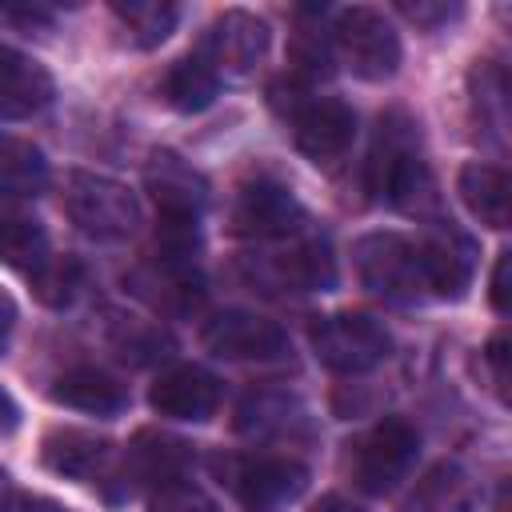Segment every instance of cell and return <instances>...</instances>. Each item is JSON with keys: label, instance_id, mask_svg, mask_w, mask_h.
Wrapping results in <instances>:
<instances>
[{"label": "cell", "instance_id": "52a82bcc", "mask_svg": "<svg viewBox=\"0 0 512 512\" xmlns=\"http://www.w3.org/2000/svg\"><path fill=\"white\" fill-rule=\"evenodd\" d=\"M312 352L324 368L340 376H360L388 360L392 336L380 320L364 312H332L312 324Z\"/></svg>", "mask_w": 512, "mask_h": 512}, {"label": "cell", "instance_id": "7402d4cb", "mask_svg": "<svg viewBox=\"0 0 512 512\" xmlns=\"http://www.w3.org/2000/svg\"><path fill=\"white\" fill-rule=\"evenodd\" d=\"M48 184V160L32 140L0 132V196H36Z\"/></svg>", "mask_w": 512, "mask_h": 512}, {"label": "cell", "instance_id": "9c48e42d", "mask_svg": "<svg viewBox=\"0 0 512 512\" xmlns=\"http://www.w3.org/2000/svg\"><path fill=\"white\" fill-rule=\"evenodd\" d=\"M204 348L220 360H236V364H280L292 356V340L288 332L268 320V316H256V312H244V308H228V312H216L208 324H204Z\"/></svg>", "mask_w": 512, "mask_h": 512}, {"label": "cell", "instance_id": "cb8c5ba5", "mask_svg": "<svg viewBox=\"0 0 512 512\" xmlns=\"http://www.w3.org/2000/svg\"><path fill=\"white\" fill-rule=\"evenodd\" d=\"M112 16L124 24L136 48L164 44L180 24V4L172 0H112Z\"/></svg>", "mask_w": 512, "mask_h": 512}, {"label": "cell", "instance_id": "d590c367", "mask_svg": "<svg viewBox=\"0 0 512 512\" xmlns=\"http://www.w3.org/2000/svg\"><path fill=\"white\" fill-rule=\"evenodd\" d=\"M20 424V408H16V400L0 388V432H12Z\"/></svg>", "mask_w": 512, "mask_h": 512}, {"label": "cell", "instance_id": "2e32d148", "mask_svg": "<svg viewBox=\"0 0 512 512\" xmlns=\"http://www.w3.org/2000/svg\"><path fill=\"white\" fill-rule=\"evenodd\" d=\"M236 432L260 444L308 436V408L288 388H252L236 404Z\"/></svg>", "mask_w": 512, "mask_h": 512}, {"label": "cell", "instance_id": "4dcf8cb0", "mask_svg": "<svg viewBox=\"0 0 512 512\" xmlns=\"http://www.w3.org/2000/svg\"><path fill=\"white\" fill-rule=\"evenodd\" d=\"M400 12L416 24V28H428V32H436L440 24H448V20H456L460 16V4H444V0H400Z\"/></svg>", "mask_w": 512, "mask_h": 512}, {"label": "cell", "instance_id": "8992f818", "mask_svg": "<svg viewBox=\"0 0 512 512\" xmlns=\"http://www.w3.org/2000/svg\"><path fill=\"white\" fill-rule=\"evenodd\" d=\"M416 456H420V432L408 420L388 416L348 444V472L360 492L384 496L412 472Z\"/></svg>", "mask_w": 512, "mask_h": 512}, {"label": "cell", "instance_id": "603a6c76", "mask_svg": "<svg viewBox=\"0 0 512 512\" xmlns=\"http://www.w3.org/2000/svg\"><path fill=\"white\" fill-rule=\"evenodd\" d=\"M216 92H220V76L196 56L176 60L160 80V96L176 112H204L216 100Z\"/></svg>", "mask_w": 512, "mask_h": 512}, {"label": "cell", "instance_id": "e575fe53", "mask_svg": "<svg viewBox=\"0 0 512 512\" xmlns=\"http://www.w3.org/2000/svg\"><path fill=\"white\" fill-rule=\"evenodd\" d=\"M8 512H68V508H60L56 500H44V496H12Z\"/></svg>", "mask_w": 512, "mask_h": 512}, {"label": "cell", "instance_id": "d6986e66", "mask_svg": "<svg viewBox=\"0 0 512 512\" xmlns=\"http://www.w3.org/2000/svg\"><path fill=\"white\" fill-rule=\"evenodd\" d=\"M40 460L64 480H96L112 460V444L88 428H52L40 444Z\"/></svg>", "mask_w": 512, "mask_h": 512}, {"label": "cell", "instance_id": "74e56055", "mask_svg": "<svg viewBox=\"0 0 512 512\" xmlns=\"http://www.w3.org/2000/svg\"><path fill=\"white\" fill-rule=\"evenodd\" d=\"M12 496H16V492H12V476H8L4 468H0V512H8V504H12Z\"/></svg>", "mask_w": 512, "mask_h": 512}, {"label": "cell", "instance_id": "5bb4252c", "mask_svg": "<svg viewBox=\"0 0 512 512\" xmlns=\"http://www.w3.org/2000/svg\"><path fill=\"white\" fill-rule=\"evenodd\" d=\"M416 248H420V268H424L428 296L460 300L464 288L472 284V272H476V244L460 228L436 224L424 240H416Z\"/></svg>", "mask_w": 512, "mask_h": 512}, {"label": "cell", "instance_id": "5b68a950", "mask_svg": "<svg viewBox=\"0 0 512 512\" xmlns=\"http://www.w3.org/2000/svg\"><path fill=\"white\" fill-rule=\"evenodd\" d=\"M356 276L360 284L388 300V304H416L428 296L424 288V268H420V248L416 240L400 232H368L352 248Z\"/></svg>", "mask_w": 512, "mask_h": 512}, {"label": "cell", "instance_id": "83f0119b", "mask_svg": "<svg viewBox=\"0 0 512 512\" xmlns=\"http://www.w3.org/2000/svg\"><path fill=\"white\" fill-rule=\"evenodd\" d=\"M28 284L44 308H68L84 288V268L72 256H48L40 268L28 272Z\"/></svg>", "mask_w": 512, "mask_h": 512}, {"label": "cell", "instance_id": "277c9868", "mask_svg": "<svg viewBox=\"0 0 512 512\" xmlns=\"http://www.w3.org/2000/svg\"><path fill=\"white\" fill-rule=\"evenodd\" d=\"M64 212L92 240H128L140 228V200L112 176L100 172H68L64 180Z\"/></svg>", "mask_w": 512, "mask_h": 512}, {"label": "cell", "instance_id": "44dd1931", "mask_svg": "<svg viewBox=\"0 0 512 512\" xmlns=\"http://www.w3.org/2000/svg\"><path fill=\"white\" fill-rule=\"evenodd\" d=\"M460 204L484 224V228H508V172L488 160H468L456 176Z\"/></svg>", "mask_w": 512, "mask_h": 512}, {"label": "cell", "instance_id": "3957f363", "mask_svg": "<svg viewBox=\"0 0 512 512\" xmlns=\"http://www.w3.org/2000/svg\"><path fill=\"white\" fill-rule=\"evenodd\" d=\"M328 40H332V52L360 80H388V76H396L400 56H404L400 32L392 28V20L380 8H368V4L340 8L332 16Z\"/></svg>", "mask_w": 512, "mask_h": 512}, {"label": "cell", "instance_id": "d4e9b609", "mask_svg": "<svg viewBox=\"0 0 512 512\" xmlns=\"http://www.w3.org/2000/svg\"><path fill=\"white\" fill-rule=\"evenodd\" d=\"M468 104H472V120L500 140L504 124H508V84H504V68L496 60H476L472 64V72H468Z\"/></svg>", "mask_w": 512, "mask_h": 512}, {"label": "cell", "instance_id": "8fae6325", "mask_svg": "<svg viewBox=\"0 0 512 512\" xmlns=\"http://www.w3.org/2000/svg\"><path fill=\"white\" fill-rule=\"evenodd\" d=\"M232 232L248 236V240H284L292 232H300L304 224V208L292 196L288 184L272 180V176H256L248 180L236 200H232Z\"/></svg>", "mask_w": 512, "mask_h": 512}, {"label": "cell", "instance_id": "ba28073f", "mask_svg": "<svg viewBox=\"0 0 512 512\" xmlns=\"http://www.w3.org/2000/svg\"><path fill=\"white\" fill-rule=\"evenodd\" d=\"M216 464L228 472V488L244 512H284L308 488V468L288 456H240Z\"/></svg>", "mask_w": 512, "mask_h": 512}, {"label": "cell", "instance_id": "6da1fadb", "mask_svg": "<svg viewBox=\"0 0 512 512\" xmlns=\"http://www.w3.org/2000/svg\"><path fill=\"white\" fill-rule=\"evenodd\" d=\"M368 192L400 212H424L432 204V172L420 152V124L404 108H388L376 124L368 152Z\"/></svg>", "mask_w": 512, "mask_h": 512}, {"label": "cell", "instance_id": "4316f807", "mask_svg": "<svg viewBox=\"0 0 512 512\" xmlns=\"http://www.w3.org/2000/svg\"><path fill=\"white\" fill-rule=\"evenodd\" d=\"M108 340L132 364H156L172 352V336L156 320H140V316H112Z\"/></svg>", "mask_w": 512, "mask_h": 512}, {"label": "cell", "instance_id": "484cf974", "mask_svg": "<svg viewBox=\"0 0 512 512\" xmlns=\"http://www.w3.org/2000/svg\"><path fill=\"white\" fill-rule=\"evenodd\" d=\"M48 232L36 216L20 212H0V264L16 272H32L48 260Z\"/></svg>", "mask_w": 512, "mask_h": 512}, {"label": "cell", "instance_id": "ffe728a7", "mask_svg": "<svg viewBox=\"0 0 512 512\" xmlns=\"http://www.w3.org/2000/svg\"><path fill=\"white\" fill-rule=\"evenodd\" d=\"M48 396L88 416H120L128 408V388L100 368H68L64 376H56Z\"/></svg>", "mask_w": 512, "mask_h": 512}, {"label": "cell", "instance_id": "f1b7e54d", "mask_svg": "<svg viewBox=\"0 0 512 512\" xmlns=\"http://www.w3.org/2000/svg\"><path fill=\"white\" fill-rule=\"evenodd\" d=\"M464 492V472L456 464H436L408 500V512H456L464 504Z\"/></svg>", "mask_w": 512, "mask_h": 512}, {"label": "cell", "instance_id": "30bf717a", "mask_svg": "<svg viewBox=\"0 0 512 512\" xmlns=\"http://www.w3.org/2000/svg\"><path fill=\"white\" fill-rule=\"evenodd\" d=\"M268 40H272V32L256 12L228 8L204 28L196 60H204L216 76H248L264 60Z\"/></svg>", "mask_w": 512, "mask_h": 512}, {"label": "cell", "instance_id": "4fadbf2b", "mask_svg": "<svg viewBox=\"0 0 512 512\" xmlns=\"http://www.w3.org/2000/svg\"><path fill=\"white\" fill-rule=\"evenodd\" d=\"M196 460V448L180 436H168V432H156V428H144L136 432V440L128 444L124 452V464L116 472L120 480V496H132L140 484H168V480H180L184 468Z\"/></svg>", "mask_w": 512, "mask_h": 512}, {"label": "cell", "instance_id": "7a4b0ae2", "mask_svg": "<svg viewBox=\"0 0 512 512\" xmlns=\"http://www.w3.org/2000/svg\"><path fill=\"white\" fill-rule=\"evenodd\" d=\"M272 104L292 120V140L312 164H336L356 140V112L336 96H308L304 80H292L288 92L272 84Z\"/></svg>", "mask_w": 512, "mask_h": 512}, {"label": "cell", "instance_id": "e0dca14e", "mask_svg": "<svg viewBox=\"0 0 512 512\" xmlns=\"http://www.w3.org/2000/svg\"><path fill=\"white\" fill-rule=\"evenodd\" d=\"M252 280L288 288V292H332L336 288V256L328 240H304L284 256H268L252 268Z\"/></svg>", "mask_w": 512, "mask_h": 512}, {"label": "cell", "instance_id": "7c38bea8", "mask_svg": "<svg viewBox=\"0 0 512 512\" xmlns=\"http://www.w3.org/2000/svg\"><path fill=\"white\" fill-rule=\"evenodd\" d=\"M144 184L156 200L160 224L196 228L208 208V180L176 152H156L144 168Z\"/></svg>", "mask_w": 512, "mask_h": 512}, {"label": "cell", "instance_id": "f35d334b", "mask_svg": "<svg viewBox=\"0 0 512 512\" xmlns=\"http://www.w3.org/2000/svg\"><path fill=\"white\" fill-rule=\"evenodd\" d=\"M492 512H508V488H500V492H496V504H492Z\"/></svg>", "mask_w": 512, "mask_h": 512}, {"label": "cell", "instance_id": "8d00e7d4", "mask_svg": "<svg viewBox=\"0 0 512 512\" xmlns=\"http://www.w3.org/2000/svg\"><path fill=\"white\" fill-rule=\"evenodd\" d=\"M312 512H360V508H356V504H348L344 496H324V500H320Z\"/></svg>", "mask_w": 512, "mask_h": 512}, {"label": "cell", "instance_id": "1f68e13d", "mask_svg": "<svg viewBox=\"0 0 512 512\" xmlns=\"http://www.w3.org/2000/svg\"><path fill=\"white\" fill-rule=\"evenodd\" d=\"M480 360L488 364V376H492V392H496L500 400H508V336H504V332H496V336L484 344Z\"/></svg>", "mask_w": 512, "mask_h": 512}, {"label": "cell", "instance_id": "ac0fdd59", "mask_svg": "<svg viewBox=\"0 0 512 512\" xmlns=\"http://www.w3.org/2000/svg\"><path fill=\"white\" fill-rule=\"evenodd\" d=\"M56 96L52 72L32 60L28 52L0 40V116L4 120H28L44 112Z\"/></svg>", "mask_w": 512, "mask_h": 512}, {"label": "cell", "instance_id": "9a60e30c", "mask_svg": "<svg viewBox=\"0 0 512 512\" xmlns=\"http://www.w3.org/2000/svg\"><path fill=\"white\" fill-rule=\"evenodd\" d=\"M148 404H152V412H160L168 420L204 424L220 404V380L208 368L176 364V368H168V372H160L152 380Z\"/></svg>", "mask_w": 512, "mask_h": 512}, {"label": "cell", "instance_id": "f546056e", "mask_svg": "<svg viewBox=\"0 0 512 512\" xmlns=\"http://www.w3.org/2000/svg\"><path fill=\"white\" fill-rule=\"evenodd\" d=\"M148 512H220V504L192 480H168L160 488H152Z\"/></svg>", "mask_w": 512, "mask_h": 512}, {"label": "cell", "instance_id": "836d02e7", "mask_svg": "<svg viewBox=\"0 0 512 512\" xmlns=\"http://www.w3.org/2000/svg\"><path fill=\"white\" fill-rule=\"evenodd\" d=\"M12 328H16V300L0 288V356H4V348L12 340Z\"/></svg>", "mask_w": 512, "mask_h": 512}, {"label": "cell", "instance_id": "d6a6232c", "mask_svg": "<svg viewBox=\"0 0 512 512\" xmlns=\"http://www.w3.org/2000/svg\"><path fill=\"white\" fill-rule=\"evenodd\" d=\"M508 272H512V252H500L492 264V280H488V300L500 316H508L512 308V288H508Z\"/></svg>", "mask_w": 512, "mask_h": 512}]
</instances>
